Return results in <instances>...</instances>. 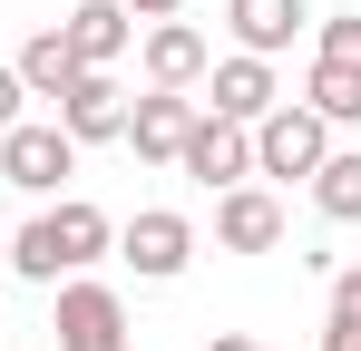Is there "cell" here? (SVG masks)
Returning <instances> with one entry per match:
<instances>
[{
    "instance_id": "cell-1",
    "label": "cell",
    "mask_w": 361,
    "mask_h": 351,
    "mask_svg": "<svg viewBox=\"0 0 361 351\" xmlns=\"http://www.w3.org/2000/svg\"><path fill=\"white\" fill-rule=\"evenodd\" d=\"M108 244H118V225H108V215H98L88 195H59V205H39L30 225L10 234V273L49 292V283H68V273H88V264H98Z\"/></svg>"
},
{
    "instance_id": "cell-2",
    "label": "cell",
    "mask_w": 361,
    "mask_h": 351,
    "mask_svg": "<svg viewBox=\"0 0 361 351\" xmlns=\"http://www.w3.org/2000/svg\"><path fill=\"white\" fill-rule=\"evenodd\" d=\"M49 332H59V351H127V342H137V332H127L118 283H98V273L49 283Z\"/></svg>"
},
{
    "instance_id": "cell-3",
    "label": "cell",
    "mask_w": 361,
    "mask_h": 351,
    "mask_svg": "<svg viewBox=\"0 0 361 351\" xmlns=\"http://www.w3.org/2000/svg\"><path fill=\"white\" fill-rule=\"evenodd\" d=\"M68 176H78V137H68L59 117H20L10 137H0V185H20V195H59Z\"/></svg>"
},
{
    "instance_id": "cell-4",
    "label": "cell",
    "mask_w": 361,
    "mask_h": 351,
    "mask_svg": "<svg viewBox=\"0 0 361 351\" xmlns=\"http://www.w3.org/2000/svg\"><path fill=\"white\" fill-rule=\"evenodd\" d=\"M322 156H332V127L302 108V98H283L274 117H254V176H302V185H312Z\"/></svg>"
},
{
    "instance_id": "cell-5",
    "label": "cell",
    "mask_w": 361,
    "mask_h": 351,
    "mask_svg": "<svg viewBox=\"0 0 361 351\" xmlns=\"http://www.w3.org/2000/svg\"><path fill=\"white\" fill-rule=\"evenodd\" d=\"M176 166L205 185V195H225V185H244L254 176V127H235V117H215V108H195V127H185V147H176Z\"/></svg>"
},
{
    "instance_id": "cell-6",
    "label": "cell",
    "mask_w": 361,
    "mask_h": 351,
    "mask_svg": "<svg viewBox=\"0 0 361 351\" xmlns=\"http://www.w3.org/2000/svg\"><path fill=\"white\" fill-rule=\"evenodd\" d=\"M118 264L137 273V283H176L185 264H195V225H185L176 205H147V215L118 234Z\"/></svg>"
},
{
    "instance_id": "cell-7",
    "label": "cell",
    "mask_w": 361,
    "mask_h": 351,
    "mask_svg": "<svg viewBox=\"0 0 361 351\" xmlns=\"http://www.w3.org/2000/svg\"><path fill=\"white\" fill-rule=\"evenodd\" d=\"M185 127H195V98H185V88H137V98H127V147H137L147 166H176Z\"/></svg>"
},
{
    "instance_id": "cell-8",
    "label": "cell",
    "mask_w": 361,
    "mask_h": 351,
    "mask_svg": "<svg viewBox=\"0 0 361 351\" xmlns=\"http://www.w3.org/2000/svg\"><path fill=\"white\" fill-rule=\"evenodd\" d=\"M59 127L78 137V147L127 137V88H118V68H78V78H68V98H59Z\"/></svg>"
},
{
    "instance_id": "cell-9",
    "label": "cell",
    "mask_w": 361,
    "mask_h": 351,
    "mask_svg": "<svg viewBox=\"0 0 361 351\" xmlns=\"http://www.w3.org/2000/svg\"><path fill=\"white\" fill-rule=\"evenodd\" d=\"M137 68H147V88H205L215 49H205V30H195V20H147Z\"/></svg>"
},
{
    "instance_id": "cell-10",
    "label": "cell",
    "mask_w": 361,
    "mask_h": 351,
    "mask_svg": "<svg viewBox=\"0 0 361 351\" xmlns=\"http://www.w3.org/2000/svg\"><path fill=\"white\" fill-rule=\"evenodd\" d=\"M215 244H225V254H274V244H283L274 185H225V195H215Z\"/></svg>"
},
{
    "instance_id": "cell-11",
    "label": "cell",
    "mask_w": 361,
    "mask_h": 351,
    "mask_svg": "<svg viewBox=\"0 0 361 351\" xmlns=\"http://www.w3.org/2000/svg\"><path fill=\"white\" fill-rule=\"evenodd\" d=\"M205 88H215V98H205V108L215 117H235V127H254V117H274L283 108V88H274V58H215V68H205Z\"/></svg>"
},
{
    "instance_id": "cell-12",
    "label": "cell",
    "mask_w": 361,
    "mask_h": 351,
    "mask_svg": "<svg viewBox=\"0 0 361 351\" xmlns=\"http://www.w3.org/2000/svg\"><path fill=\"white\" fill-rule=\"evenodd\" d=\"M225 30H235L244 58H274L312 30V0H225Z\"/></svg>"
},
{
    "instance_id": "cell-13",
    "label": "cell",
    "mask_w": 361,
    "mask_h": 351,
    "mask_svg": "<svg viewBox=\"0 0 361 351\" xmlns=\"http://www.w3.org/2000/svg\"><path fill=\"white\" fill-rule=\"evenodd\" d=\"M59 39L78 49V68H118V58H127V39H137V20H127L118 0H78V10L59 20Z\"/></svg>"
},
{
    "instance_id": "cell-14",
    "label": "cell",
    "mask_w": 361,
    "mask_h": 351,
    "mask_svg": "<svg viewBox=\"0 0 361 351\" xmlns=\"http://www.w3.org/2000/svg\"><path fill=\"white\" fill-rule=\"evenodd\" d=\"M10 68H20V88H30V98H49V108H59L68 78H78V49H68L59 30H39V39H20V58H10Z\"/></svg>"
},
{
    "instance_id": "cell-15",
    "label": "cell",
    "mask_w": 361,
    "mask_h": 351,
    "mask_svg": "<svg viewBox=\"0 0 361 351\" xmlns=\"http://www.w3.org/2000/svg\"><path fill=\"white\" fill-rule=\"evenodd\" d=\"M312 215L322 225H361V147H332L312 166Z\"/></svg>"
},
{
    "instance_id": "cell-16",
    "label": "cell",
    "mask_w": 361,
    "mask_h": 351,
    "mask_svg": "<svg viewBox=\"0 0 361 351\" xmlns=\"http://www.w3.org/2000/svg\"><path fill=\"white\" fill-rule=\"evenodd\" d=\"M302 108L322 117V127H361V68H322V58H312V78H302Z\"/></svg>"
},
{
    "instance_id": "cell-17",
    "label": "cell",
    "mask_w": 361,
    "mask_h": 351,
    "mask_svg": "<svg viewBox=\"0 0 361 351\" xmlns=\"http://www.w3.org/2000/svg\"><path fill=\"white\" fill-rule=\"evenodd\" d=\"M312 58L322 68H361V10H322L312 20Z\"/></svg>"
},
{
    "instance_id": "cell-18",
    "label": "cell",
    "mask_w": 361,
    "mask_h": 351,
    "mask_svg": "<svg viewBox=\"0 0 361 351\" xmlns=\"http://www.w3.org/2000/svg\"><path fill=\"white\" fill-rule=\"evenodd\" d=\"M20 98H30V88H20V68H0V137L20 127Z\"/></svg>"
},
{
    "instance_id": "cell-19",
    "label": "cell",
    "mask_w": 361,
    "mask_h": 351,
    "mask_svg": "<svg viewBox=\"0 0 361 351\" xmlns=\"http://www.w3.org/2000/svg\"><path fill=\"white\" fill-rule=\"evenodd\" d=\"M118 10H127V20H176L185 0H118Z\"/></svg>"
},
{
    "instance_id": "cell-20",
    "label": "cell",
    "mask_w": 361,
    "mask_h": 351,
    "mask_svg": "<svg viewBox=\"0 0 361 351\" xmlns=\"http://www.w3.org/2000/svg\"><path fill=\"white\" fill-rule=\"evenodd\" d=\"M205 351H264V342H244V332H215V342H205Z\"/></svg>"
},
{
    "instance_id": "cell-21",
    "label": "cell",
    "mask_w": 361,
    "mask_h": 351,
    "mask_svg": "<svg viewBox=\"0 0 361 351\" xmlns=\"http://www.w3.org/2000/svg\"><path fill=\"white\" fill-rule=\"evenodd\" d=\"M0 273H10V234H0Z\"/></svg>"
}]
</instances>
